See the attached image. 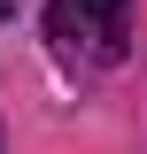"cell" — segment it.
I'll use <instances>...</instances> for the list:
<instances>
[{
  "mask_svg": "<svg viewBox=\"0 0 147 154\" xmlns=\"http://www.w3.org/2000/svg\"><path fill=\"white\" fill-rule=\"evenodd\" d=\"M16 8H23V0H0V16H16Z\"/></svg>",
  "mask_w": 147,
  "mask_h": 154,
  "instance_id": "7a4b0ae2",
  "label": "cell"
},
{
  "mask_svg": "<svg viewBox=\"0 0 147 154\" xmlns=\"http://www.w3.org/2000/svg\"><path fill=\"white\" fill-rule=\"evenodd\" d=\"M54 31L70 38V46L85 38L101 62H116L124 54V0H62L54 8Z\"/></svg>",
  "mask_w": 147,
  "mask_h": 154,
  "instance_id": "6da1fadb",
  "label": "cell"
}]
</instances>
